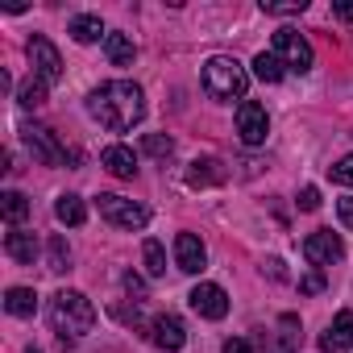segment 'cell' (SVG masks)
Listing matches in <instances>:
<instances>
[{
	"instance_id": "cell-32",
	"label": "cell",
	"mask_w": 353,
	"mask_h": 353,
	"mask_svg": "<svg viewBox=\"0 0 353 353\" xmlns=\"http://www.w3.org/2000/svg\"><path fill=\"white\" fill-rule=\"evenodd\" d=\"M125 291H129V295H137V299H145V283H141V279H137L133 270L125 274Z\"/></svg>"
},
{
	"instance_id": "cell-20",
	"label": "cell",
	"mask_w": 353,
	"mask_h": 353,
	"mask_svg": "<svg viewBox=\"0 0 353 353\" xmlns=\"http://www.w3.org/2000/svg\"><path fill=\"white\" fill-rule=\"evenodd\" d=\"M254 75H258L262 83H279V79L287 75V67H283V59H279L274 50H262V54L254 59Z\"/></svg>"
},
{
	"instance_id": "cell-16",
	"label": "cell",
	"mask_w": 353,
	"mask_h": 353,
	"mask_svg": "<svg viewBox=\"0 0 353 353\" xmlns=\"http://www.w3.org/2000/svg\"><path fill=\"white\" fill-rule=\"evenodd\" d=\"M100 162H104V170L117 174V179H133V174H137V158H133L129 145H108V150L100 154Z\"/></svg>"
},
{
	"instance_id": "cell-18",
	"label": "cell",
	"mask_w": 353,
	"mask_h": 353,
	"mask_svg": "<svg viewBox=\"0 0 353 353\" xmlns=\"http://www.w3.org/2000/svg\"><path fill=\"white\" fill-rule=\"evenodd\" d=\"M5 307H9V316H34L38 312V295L30 287H9L5 291Z\"/></svg>"
},
{
	"instance_id": "cell-19",
	"label": "cell",
	"mask_w": 353,
	"mask_h": 353,
	"mask_svg": "<svg viewBox=\"0 0 353 353\" xmlns=\"http://www.w3.org/2000/svg\"><path fill=\"white\" fill-rule=\"evenodd\" d=\"M104 54H108L112 67H129L137 50H133V42H129L125 34H108V38H104Z\"/></svg>"
},
{
	"instance_id": "cell-21",
	"label": "cell",
	"mask_w": 353,
	"mask_h": 353,
	"mask_svg": "<svg viewBox=\"0 0 353 353\" xmlns=\"http://www.w3.org/2000/svg\"><path fill=\"white\" fill-rule=\"evenodd\" d=\"M71 38L88 46V42H96V38H108V34H104V21H100V17L83 13V17H75V21H71Z\"/></svg>"
},
{
	"instance_id": "cell-24",
	"label": "cell",
	"mask_w": 353,
	"mask_h": 353,
	"mask_svg": "<svg viewBox=\"0 0 353 353\" xmlns=\"http://www.w3.org/2000/svg\"><path fill=\"white\" fill-rule=\"evenodd\" d=\"M17 104H21V108H42V104H46V83H42L38 75H30V79L21 83V92H17Z\"/></svg>"
},
{
	"instance_id": "cell-5",
	"label": "cell",
	"mask_w": 353,
	"mask_h": 353,
	"mask_svg": "<svg viewBox=\"0 0 353 353\" xmlns=\"http://www.w3.org/2000/svg\"><path fill=\"white\" fill-rule=\"evenodd\" d=\"M21 141H26V150L34 154V162H42V166H63V162H67L63 141H59L54 129H46V125H21Z\"/></svg>"
},
{
	"instance_id": "cell-33",
	"label": "cell",
	"mask_w": 353,
	"mask_h": 353,
	"mask_svg": "<svg viewBox=\"0 0 353 353\" xmlns=\"http://www.w3.org/2000/svg\"><path fill=\"white\" fill-rule=\"evenodd\" d=\"M336 216H341V225L353 233V200H341V204H336Z\"/></svg>"
},
{
	"instance_id": "cell-2",
	"label": "cell",
	"mask_w": 353,
	"mask_h": 353,
	"mask_svg": "<svg viewBox=\"0 0 353 353\" xmlns=\"http://www.w3.org/2000/svg\"><path fill=\"white\" fill-rule=\"evenodd\" d=\"M50 328L59 332V345L71 349L79 336H88L96 328V307L83 291H59L50 299Z\"/></svg>"
},
{
	"instance_id": "cell-14",
	"label": "cell",
	"mask_w": 353,
	"mask_h": 353,
	"mask_svg": "<svg viewBox=\"0 0 353 353\" xmlns=\"http://www.w3.org/2000/svg\"><path fill=\"white\" fill-rule=\"evenodd\" d=\"M225 179H229V170H225L221 158H196L188 166V188H216Z\"/></svg>"
},
{
	"instance_id": "cell-26",
	"label": "cell",
	"mask_w": 353,
	"mask_h": 353,
	"mask_svg": "<svg viewBox=\"0 0 353 353\" xmlns=\"http://www.w3.org/2000/svg\"><path fill=\"white\" fill-rule=\"evenodd\" d=\"M141 258H145V274H154V279L166 274V250H162V241L150 237V241L141 245Z\"/></svg>"
},
{
	"instance_id": "cell-30",
	"label": "cell",
	"mask_w": 353,
	"mask_h": 353,
	"mask_svg": "<svg viewBox=\"0 0 353 353\" xmlns=\"http://www.w3.org/2000/svg\"><path fill=\"white\" fill-rule=\"evenodd\" d=\"M299 208H303V212H316V208H320V192H316V188H303V192H299Z\"/></svg>"
},
{
	"instance_id": "cell-17",
	"label": "cell",
	"mask_w": 353,
	"mask_h": 353,
	"mask_svg": "<svg viewBox=\"0 0 353 353\" xmlns=\"http://www.w3.org/2000/svg\"><path fill=\"white\" fill-rule=\"evenodd\" d=\"M54 216H59L63 225L79 229V225L88 221V208H83V200H79V196H59V200H54Z\"/></svg>"
},
{
	"instance_id": "cell-25",
	"label": "cell",
	"mask_w": 353,
	"mask_h": 353,
	"mask_svg": "<svg viewBox=\"0 0 353 353\" xmlns=\"http://www.w3.org/2000/svg\"><path fill=\"white\" fill-rule=\"evenodd\" d=\"M46 266H50L54 274L71 270V250H67V241H63V237H50V241H46Z\"/></svg>"
},
{
	"instance_id": "cell-31",
	"label": "cell",
	"mask_w": 353,
	"mask_h": 353,
	"mask_svg": "<svg viewBox=\"0 0 353 353\" xmlns=\"http://www.w3.org/2000/svg\"><path fill=\"white\" fill-rule=\"evenodd\" d=\"M221 353H254V345H250V341H245V336H229V341H225V349H221Z\"/></svg>"
},
{
	"instance_id": "cell-35",
	"label": "cell",
	"mask_w": 353,
	"mask_h": 353,
	"mask_svg": "<svg viewBox=\"0 0 353 353\" xmlns=\"http://www.w3.org/2000/svg\"><path fill=\"white\" fill-rule=\"evenodd\" d=\"M266 270H270V279H287V270H283V262H279V258H270V262H266Z\"/></svg>"
},
{
	"instance_id": "cell-3",
	"label": "cell",
	"mask_w": 353,
	"mask_h": 353,
	"mask_svg": "<svg viewBox=\"0 0 353 353\" xmlns=\"http://www.w3.org/2000/svg\"><path fill=\"white\" fill-rule=\"evenodd\" d=\"M245 88H250V75H245V67H241L237 59L212 54V59L204 63V92H208L212 100H241Z\"/></svg>"
},
{
	"instance_id": "cell-28",
	"label": "cell",
	"mask_w": 353,
	"mask_h": 353,
	"mask_svg": "<svg viewBox=\"0 0 353 353\" xmlns=\"http://www.w3.org/2000/svg\"><path fill=\"white\" fill-rule=\"evenodd\" d=\"M328 174H332V183H345V188H353V154H345L341 162H332V166H328Z\"/></svg>"
},
{
	"instance_id": "cell-36",
	"label": "cell",
	"mask_w": 353,
	"mask_h": 353,
	"mask_svg": "<svg viewBox=\"0 0 353 353\" xmlns=\"http://www.w3.org/2000/svg\"><path fill=\"white\" fill-rule=\"evenodd\" d=\"M332 13L345 17V21H353V5H332Z\"/></svg>"
},
{
	"instance_id": "cell-1",
	"label": "cell",
	"mask_w": 353,
	"mask_h": 353,
	"mask_svg": "<svg viewBox=\"0 0 353 353\" xmlns=\"http://www.w3.org/2000/svg\"><path fill=\"white\" fill-rule=\"evenodd\" d=\"M88 112L92 121H100L104 129L112 133H125L133 129L141 117H145V92L129 79H112V83H100L92 96H88Z\"/></svg>"
},
{
	"instance_id": "cell-27",
	"label": "cell",
	"mask_w": 353,
	"mask_h": 353,
	"mask_svg": "<svg viewBox=\"0 0 353 353\" xmlns=\"http://www.w3.org/2000/svg\"><path fill=\"white\" fill-rule=\"evenodd\" d=\"M141 150H145L150 158H162V162H166V158L174 154V141H170L166 133H145V137H141Z\"/></svg>"
},
{
	"instance_id": "cell-7",
	"label": "cell",
	"mask_w": 353,
	"mask_h": 353,
	"mask_svg": "<svg viewBox=\"0 0 353 353\" xmlns=\"http://www.w3.org/2000/svg\"><path fill=\"white\" fill-rule=\"evenodd\" d=\"M274 54L283 59V67L287 71H312V46H307V38L303 34H295V30H279L274 34Z\"/></svg>"
},
{
	"instance_id": "cell-37",
	"label": "cell",
	"mask_w": 353,
	"mask_h": 353,
	"mask_svg": "<svg viewBox=\"0 0 353 353\" xmlns=\"http://www.w3.org/2000/svg\"><path fill=\"white\" fill-rule=\"evenodd\" d=\"M30 353H42V349H30Z\"/></svg>"
},
{
	"instance_id": "cell-11",
	"label": "cell",
	"mask_w": 353,
	"mask_h": 353,
	"mask_svg": "<svg viewBox=\"0 0 353 353\" xmlns=\"http://www.w3.org/2000/svg\"><path fill=\"white\" fill-rule=\"evenodd\" d=\"M150 328H154L150 341H154L158 349H166V353H174V349H183V345H188V328H183V320H179V316H170V312L158 316Z\"/></svg>"
},
{
	"instance_id": "cell-13",
	"label": "cell",
	"mask_w": 353,
	"mask_h": 353,
	"mask_svg": "<svg viewBox=\"0 0 353 353\" xmlns=\"http://www.w3.org/2000/svg\"><path fill=\"white\" fill-rule=\"evenodd\" d=\"M320 349H324V353H349V349H353V312H349V307L332 316L328 332L320 336Z\"/></svg>"
},
{
	"instance_id": "cell-29",
	"label": "cell",
	"mask_w": 353,
	"mask_h": 353,
	"mask_svg": "<svg viewBox=\"0 0 353 353\" xmlns=\"http://www.w3.org/2000/svg\"><path fill=\"white\" fill-rule=\"evenodd\" d=\"M299 291H303V295H316V291H324V270H307V274L299 279Z\"/></svg>"
},
{
	"instance_id": "cell-12",
	"label": "cell",
	"mask_w": 353,
	"mask_h": 353,
	"mask_svg": "<svg viewBox=\"0 0 353 353\" xmlns=\"http://www.w3.org/2000/svg\"><path fill=\"white\" fill-rule=\"evenodd\" d=\"M174 262H179V270H188V274H200L204 262H208L204 241L196 233H179V237H174Z\"/></svg>"
},
{
	"instance_id": "cell-23",
	"label": "cell",
	"mask_w": 353,
	"mask_h": 353,
	"mask_svg": "<svg viewBox=\"0 0 353 353\" xmlns=\"http://www.w3.org/2000/svg\"><path fill=\"white\" fill-rule=\"evenodd\" d=\"M299 349V320L295 316H283L279 320V345L270 353H295Z\"/></svg>"
},
{
	"instance_id": "cell-9",
	"label": "cell",
	"mask_w": 353,
	"mask_h": 353,
	"mask_svg": "<svg viewBox=\"0 0 353 353\" xmlns=\"http://www.w3.org/2000/svg\"><path fill=\"white\" fill-rule=\"evenodd\" d=\"M237 133H241L245 145H262V141H266L270 117H266V108H262L258 100H241V104H237Z\"/></svg>"
},
{
	"instance_id": "cell-4",
	"label": "cell",
	"mask_w": 353,
	"mask_h": 353,
	"mask_svg": "<svg viewBox=\"0 0 353 353\" xmlns=\"http://www.w3.org/2000/svg\"><path fill=\"white\" fill-rule=\"evenodd\" d=\"M96 208H100V216H104L108 225H117V229H145V225H150V208H141V204H133V200H125V196H112V192L96 196Z\"/></svg>"
},
{
	"instance_id": "cell-15",
	"label": "cell",
	"mask_w": 353,
	"mask_h": 353,
	"mask_svg": "<svg viewBox=\"0 0 353 353\" xmlns=\"http://www.w3.org/2000/svg\"><path fill=\"white\" fill-rule=\"evenodd\" d=\"M5 254H9L13 262H21V266H34V258H38V237L26 233V229H13V233L5 237Z\"/></svg>"
},
{
	"instance_id": "cell-8",
	"label": "cell",
	"mask_w": 353,
	"mask_h": 353,
	"mask_svg": "<svg viewBox=\"0 0 353 353\" xmlns=\"http://www.w3.org/2000/svg\"><path fill=\"white\" fill-rule=\"evenodd\" d=\"M303 258H307L316 270H320V266H332V262L345 258V241H341L332 229H316V233L303 237Z\"/></svg>"
},
{
	"instance_id": "cell-34",
	"label": "cell",
	"mask_w": 353,
	"mask_h": 353,
	"mask_svg": "<svg viewBox=\"0 0 353 353\" xmlns=\"http://www.w3.org/2000/svg\"><path fill=\"white\" fill-rule=\"evenodd\" d=\"M262 9H266V13H283V17H287V13H303L307 5H303V0H295V5H262Z\"/></svg>"
},
{
	"instance_id": "cell-22",
	"label": "cell",
	"mask_w": 353,
	"mask_h": 353,
	"mask_svg": "<svg viewBox=\"0 0 353 353\" xmlns=\"http://www.w3.org/2000/svg\"><path fill=\"white\" fill-rule=\"evenodd\" d=\"M0 212H5L9 225H21V221L30 216V200H26L21 192H5V196H0Z\"/></svg>"
},
{
	"instance_id": "cell-6",
	"label": "cell",
	"mask_w": 353,
	"mask_h": 353,
	"mask_svg": "<svg viewBox=\"0 0 353 353\" xmlns=\"http://www.w3.org/2000/svg\"><path fill=\"white\" fill-rule=\"evenodd\" d=\"M30 67H34V75L50 88V83H59L63 79V54H59V46L50 42V38H42V34H34L30 38Z\"/></svg>"
},
{
	"instance_id": "cell-10",
	"label": "cell",
	"mask_w": 353,
	"mask_h": 353,
	"mask_svg": "<svg viewBox=\"0 0 353 353\" xmlns=\"http://www.w3.org/2000/svg\"><path fill=\"white\" fill-rule=\"evenodd\" d=\"M192 307L204 316V320H225L229 316V295H225V287H216V283H200V287H192Z\"/></svg>"
}]
</instances>
